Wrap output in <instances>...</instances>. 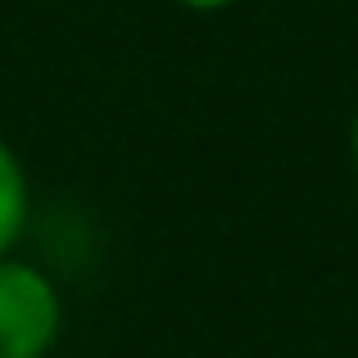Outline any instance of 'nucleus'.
Segmentation results:
<instances>
[{"label":"nucleus","mask_w":358,"mask_h":358,"mask_svg":"<svg viewBox=\"0 0 358 358\" xmlns=\"http://www.w3.org/2000/svg\"><path fill=\"white\" fill-rule=\"evenodd\" d=\"M27 209H32V191H27L23 159H18L14 145L0 136V259L14 254V245L23 241Z\"/></svg>","instance_id":"obj_2"},{"label":"nucleus","mask_w":358,"mask_h":358,"mask_svg":"<svg viewBox=\"0 0 358 358\" xmlns=\"http://www.w3.org/2000/svg\"><path fill=\"white\" fill-rule=\"evenodd\" d=\"M177 5H186V9H204V14H213V9H227L231 0H177Z\"/></svg>","instance_id":"obj_3"},{"label":"nucleus","mask_w":358,"mask_h":358,"mask_svg":"<svg viewBox=\"0 0 358 358\" xmlns=\"http://www.w3.org/2000/svg\"><path fill=\"white\" fill-rule=\"evenodd\" d=\"M350 159H354V173H358V109H354V122H350Z\"/></svg>","instance_id":"obj_4"},{"label":"nucleus","mask_w":358,"mask_h":358,"mask_svg":"<svg viewBox=\"0 0 358 358\" xmlns=\"http://www.w3.org/2000/svg\"><path fill=\"white\" fill-rule=\"evenodd\" d=\"M64 336V295L36 263L0 259V358H50Z\"/></svg>","instance_id":"obj_1"}]
</instances>
